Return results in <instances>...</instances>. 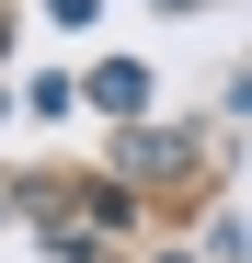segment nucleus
<instances>
[{"instance_id":"1","label":"nucleus","mask_w":252,"mask_h":263,"mask_svg":"<svg viewBox=\"0 0 252 263\" xmlns=\"http://www.w3.org/2000/svg\"><path fill=\"white\" fill-rule=\"evenodd\" d=\"M92 103H103V115H138V103H149V69H126V58L92 69Z\"/></svg>"},{"instance_id":"2","label":"nucleus","mask_w":252,"mask_h":263,"mask_svg":"<svg viewBox=\"0 0 252 263\" xmlns=\"http://www.w3.org/2000/svg\"><path fill=\"white\" fill-rule=\"evenodd\" d=\"M46 12H58V23H92V12H103V0H46Z\"/></svg>"},{"instance_id":"3","label":"nucleus","mask_w":252,"mask_h":263,"mask_svg":"<svg viewBox=\"0 0 252 263\" xmlns=\"http://www.w3.org/2000/svg\"><path fill=\"white\" fill-rule=\"evenodd\" d=\"M160 12H195V0H160Z\"/></svg>"}]
</instances>
